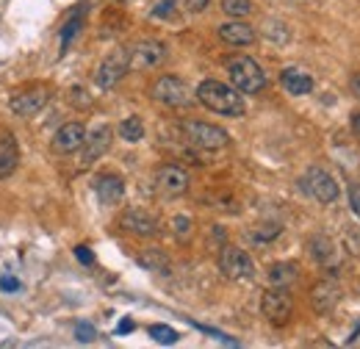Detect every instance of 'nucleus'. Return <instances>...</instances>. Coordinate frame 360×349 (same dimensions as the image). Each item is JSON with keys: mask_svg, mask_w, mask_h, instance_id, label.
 I'll use <instances>...</instances> for the list:
<instances>
[{"mask_svg": "<svg viewBox=\"0 0 360 349\" xmlns=\"http://www.w3.org/2000/svg\"><path fill=\"white\" fill-rule=\"evenodd\" d=\"M194 97H197L208 111L230 117V120H238V117L247 114V106H244L241 91L236 87H227L222 81H214V78L202 81V84L197 87V91H194Z\"/></svg>", "mask_w": 360, "mask_h": 349, "instance_id": "nucleus-1", "label": "nucleus"}, {"mask_svg": "<svg viewBox=\"0 0 360 349\" xmlns=\"http://www.w3.org/2000/svg\"><path fill=\"white\" fill-rule=\"evenodd\" d=\"M227 75H230V84L244 91V94H258L266 89V72L261 70V64L250 56H236L227 61Z\"/></svg>", "mask_w": 360, "mask_h": 349, "instance_id": "nucleus-2", "label": "nucleus"}, {"mask_svg": "<svg viewBox=\"0 0 360 349\" xmlns=\"http://www.w3.org/2000/svg\"><path fill=\"white\" fill-rule=\"evenodd\" d=\"M180 136L197 147V150H222L230 144V136H227L225 128L219 125H211V122H200V120H183L180 122Z\"/></svg>", "mask_w": 360, "mask_h": 349, "instance_id": "nucleus-3", "label": "nucleus"}, {"mask_svg": "<svg viewBox=\"0 0 360 349\" xmlns=\"http://www.w3.org/2000/svg\"><path fill=\"white\" fill-rule=\"evenodd\" d=\"M150 94H153V100H158V103H164L169 108H186V106L194 103V91L178 75H161L150 87Z\"/></svg>", "mask_w": 360, "mask_h": 349, "instance_id": "nucleus-4", "label": "nucleus"}, {"mask_svg": "<svg viewBox=\"0 0 360 349\" xmlns=\"http://www.w3.org/2000/svg\"><path fill=\"white\" fill-rule=\"evenodd\" d=\"M261 313H264V319L269 324L285 327L291 322V316H294V300H291L288 288H274L271 286L269 291L264 294V300H261Z\"/></svg>", "mask_w": 360, "mask_h": 349, "instance_id": "nucleus-5", "label": "nucleus"}, {"mask_svg": "<svg viewBox=\"0 0 360 349\" xmlns=\"http://www.w3.org/2000/svg\"><path fill=\"white\" fill-rule=\"evenodd\" d=\"M302 189L321 205H330V203L338 200V180L324 167H311L308 172L302 174Z\"/></svg>", "mask_w": 360, "mask_h": 349, "instance_id": "nucleus-6", "label": "nucleus"}, {"mask_svg": "<svg viewBox=\"0 0 360 349\" xmlns=\"http://www.w3.org/2000/svg\"><path fill=\"white\" fill-rule=\"evenodd\" d=\"M219 269L227 280H236V283L255 277V261L250 258V253H244L241 247H233V244H227L219 253Z\"/></svg>", "mask_w": 360, "mask_h": 349, "instance_id": "nucleus-7", "label": "nucleus"}, {"mask_svg": "<svg viewBox=\"0 0 360 349\" xmlns=\"http://www.w3.org/2000/svg\"><path fill=\"white\" fill-rule=\"evenodd\" d=\"M111 139H114V131H111V125H97L94 131H86V139H84V144L78 147V167L81 170H89L94 161H100L105 153H108V147H111Z\"/></svg>", "mask_w": 360, "mask_h": 349, "instance_id": "nucleus-8", "label": "nucleus"}, {"mask_svg": "<svg viewBox=\"0 0 360 349\" xmlns=\"http://www.w3.org/2000/svg\"><path fill=\"white\" fill-rule=\"evenodd\" d=\"M131 70V58H128V50H114L111 56H105L94 72V84L100 89H114Z\"/></svg>", "mask_w": 360, "mask_h": 349, "instance_id": "nucleus-9", "label": "nucleus"}, {"mask_svg": "<svg viewBox=\"0 0 360 349\" xmlns=\"http://www.w3.org/2000/svg\"><path fill=\"white\" fill-rule=\"evenodd\" d=\"M128 58H131V70H155L164 64L167 47L158 39H144V42L128 47Z\"/></svg>", "mask_w": 360, "mask_h": 349, "instance_id": "nucleus-10", "label": "nucleus"}, {"mask_svg": "<svg viewBox=\"0 0 360 349\" xmlns=\"http://www.w3.org/2000/svg\"><path fill=\"white\" fill-rule=\"evenodd\" d=\"M155 189L164 197H180L188 191V172L178 164H164L155 170Z\"/></svg>", "mask_w": 360, "mask_h": 349, "instance_id": "nucleus-11", "label": "nucleus"}, {"mask_svg": "<svg viewBox=\"0 0 360 349\" xmlns=\"http://www.w3.org/2000/svg\"><path fill=\"white\" fill-rule=\"evenodd\" d=\"M120 227L128 230V233H134V236H141V239L158 236V219L153 217L150 211H144V208H128V211H122Z\"/></svg>", "mask_w": 360, "mask_h": 349, "instance_id": "nucleus-12", "label": "nucleus"}, {"mask_svg": "<svg viewBox=\"0 0 360 349\" xmlns=\"http://www.w3.org/2000/svg\"><path fill=\"white\" fill-rule=\"evenodd\" d=\"M47 100H50V91L42 87H37V89L17 91V94L8 100V106H11V111H14L17 117H34V114H39V111L45 108Z\"/></svg>", "mask_w": 360, "mask_h": 349, "instance_id": "nucleus-13", "label": "nucleus"}, {"mask_svg": "<svg viewBox=\"0 0 360 349\" xmlns=\"http://www.w3.org/2000/svg\"><path fill=\"white\" fill-rule=\"evenodd\" d=\"M338 303H341V286L335 280H330V277L319 280L314 286V291H311V305H314L316 313L327 316V313H333L338 307Z\"/></svg>", "mask_w": 360, "mask_h": 349, "instance_id": "nucleus-14", "label": "nucleus"}, {"mask_svg": "<svg viewBox=\"0 0 360 349\" xmlns=\"http://www.w3.org/2000/svg\"><path fill=\"white\" fill-rule=\"evenodd\" d=\"M84 139H86V125L84 122H67L53 136V150L58 156H72V153H78Z\"/></svg>", "mask_w": 360, "mask_h": 349, "instance_id": "nucleus-15", "label": "nucleus"}, {"mask_svg": "<svg viewBox=\"0 0 360 349\" xmlns=\"http://www.w3.org/2000/svg\"><path fill=\"white\" fill-rule=\"evenodd\" d=\"M94 194H97V200H100L103 205H117V203H122V197H125V180L114 172L100 174V177L94 180Z\"/></svg>", "mask_w": 360, "mask_h": 349, "instance_id": "nucleus-16", "label": "nucleus"}, {"mask_svg": "<svg viewBox=\"0 0 360 349\" xmlns=\"http://www.w3.org/2000/svg\"><path fill=\"white\" fill-rule=\"evenodd\" d=\"M255 28L250 25V23H244V20H227L219 25V39L227 44H233V47H244V44H252L255 42Z\"/></svg>", "mask_w": 360, "mask_h": 349, "instance_id": "nucleus-17", "label": "nucleus"}, {"mask_svg": "<svg viewBox=\"0 0 360 349\" xmlns=\"http://www.w3.org/2000/svg\"><path fill=\"white\" fill-rule=\"evenodd\" d=\"M280 84H283V89L288 94H294V97H302V94H311L314 91V78L305 70H300V67H285L283 75H280Z\"/></svg>", "mask_w": 360, "mask_h": 349, "instance_id": "nucleus-18", "label": "nucleus"}, {"mask_svg": "<svg viewBox=\"0 0 360 349\" xmlns=\"http://www.w3.org/2000/svg\"><path fill=\"white\" fill-rule=\"evenodd\" d=\"M17 164H20V147L14 136H0V177H8L17 170Z\"/></svg>", "mask_w": 360, "mask_h": 349, "instance_id": "nucleus-19", "label": "nucleus"}, {"mask_svg": "<svg viewBox=\"0 0 360 349\" xmlns=\"http://www.w3.org/2000/svg\"><path fill=\"white\" fill-rule=\"evenodd\" d=\"M308 250H311L314 261H319L321 266L335 263V255H338V247H335V241H333L330 236H314V239L308 241Z\"/></svg>", "mask_w": 360, "mask_h": 349, "instance_id": "nucleus-20", "label": "nucleus"}, {"mask_svg": "<svg viewBox=\"0 0 360 349\" xmlns=\"http://www.w3.org/2000/svg\"><path fill=\"white\" fill-rule=\"evenodd\" d=\"M297 266L294 263H271L269 266V283L274 288H288L297 280Z\"/></svg>", "mask_w": 360, "mask_h": 349, "instance_id": "nucleus-21", "label": "nucleus"}, {"mask_svg": "<svg viewBox=\"0 0 360 349\" xmlns=\"http://www.w3.org/2000/svg\"><path fill=\"white\" fill-rule=\"evenodd\" d=\"M139 266L147 269V272H167L169 269V258L161 250H147V253L139 255Z\"/></svg>", "mask_w": 360, "mask_h": 349, "instance_id": "nucleus-22", "label": "nucleus"}, {"mask_svg": "<svg viewBox=\"0 0 360 349\" xmlns=\"http://www.w3.org/2000/svg\"><path fill=\"white\" fill-rule=\"evenodd\" d=\"M120 136H122L125 141H131V144L141 141V139H144V122H141L139 117L122 120V122H120Z\"/></svg>", "mask_w": 360, "mask_h": 349, "instance_id": "nucleus-23", "label": "nucleus"}, {"mask_svg": "<svg viewBox=\"0 0 360 349\" xmlns=\"http://www.w3.org/2000/svg\"><path fill=\"white\" fill-rule=\"evenodd\" d=\"M252 0H222V11L233 20H241L247 14H252Z\"/></svg>", "mask_w": 360, "mask_h": 349, "instance_id": "nucleus-24", "label": "nucleus"}, {"mask_svg": "<svg viewBox=\"0 0 360 349\" xmlns=\"http://www.w3.org/2000/svg\"><path fill=\"white\" fill-rule=\"evenodd\" d=\"M150 336H153V341H158V344H178V330H172V327H167V324H150Z\"/></svg>", "mask_w": 360, "mask_h": 349, "instance_id": "nucleus-25", "label": "nucleus"}, {"mask_svg": "<svg viewBox=\"0 0 360 349\" xmlns=\"http://www.w3.org/2000/svg\"><path fill=\"white\" fill-rule=\"evenodd\" d=\"M78 31H81V17H72L70 23H64V28H61V53H67L70 50V44H72V39L78 37Z\"/></svg>", "mask_w": 360, "mask_h": 349, "instance_id": "nucleus-26", "label": "nucleus"}, {"mask_svg": "<svg viewBox=\"0 0 360 349\" xmlns=\"http://www.w3.org/2000/svg\"><path fill=\"white\" fill-rule=\"evenodd\" d=\"M264 34L277 44L288 42V28H285V23H280V20H269V23L264 25Z\"/></svg>", "mask_w": 360, "mask_h": 349, "instance_id": "nucleus-27", "label": "nucleus"}, {"mask_svg": "<svg viewBox=\"0 0 360 349\" xmlns=\"http://www.w3.org/2000/svg\"><path fill=\"white\" fill-rule=\"evenodd\" d=\"M175 14H178V0H161L153 8V17L155 20H175Z\"/></svg>", "mask_w": 360, "mask_h": 349, "instance_id": "nucleus-28", "label": "nucleus"}, {"mask_svg": "<svg viewBox=\"0 0 360 349\" xmlns=\"http://www.w3.org/2000/svg\"><path fill=\"white\" fill-rule=\"evenodd\" d=\"M172 233L178 236L180 241H186V239L191 236V217H186V214H178V217L172 219Z\"/></svg>", "mask_w": 360, "mask_h": 349, "instance_id": "nucleus-29", "label": "nucleus"}, {"mask_svg": "<svg viewBox=\"0 0 360 349\" xmlns=\"http://www.w3.org/2000/svg\"><path fill=\"white\" fill-rule=\"evenodd\" d=\"M280 230H283V227H280V224H264V227H258V230H252V239H255V241H271V239H274V236H280Z\"/></svg>", "mask_w": 360, "mask_h": 349, "instance_id": "nucleus-30", "label": "nucleus"}, {"mask_svg": "<svg viewBox=\"0 0 360 349\" xmlns=\"http://www.w3.org/2000/svg\"><path fill=\"white\" fill-rule=\"evenodd\" d=\"M344 244H347V250L352 253V255H360V230H347V236H344Z\"/></svg>", "mask_w": 360, "mask_h": 349, "instance_id": "nucleus-31", "label": "nucleus"}, {"mask_svg": "<svg viewBox=\"0 0 360 349\" xmlns=\"http://www.w3.org/2000/svg\"><path fill=\"white\" fill-rule=\"evenodd\" d=\"M75 336L81 338V341H94V327H91L89 322H78V327H75Z\"/></svg>", "mask_w": 360, "mask_h": 349, "instance_id": "nucleus-32", "label": "nucleus"}, {"mask_svg": "<svg viewBox=\"0 0 360 349\" xmlns=\"http://www.w3.org/2000/svg\"><path fill=\"white\" fill-rule=\"evenodd\" d=\"M183 6H186V11H191V14H202V11L211 6V0H183Z\"/></svg>", "mask_w": 360, "mask_h": 349, "instance_id": "nucleus-33", "label": "nucleus"}, {"mask_svg": "<svg viewBox=\"0 0 360 349\" xmlns=\"http://www.w3.org/2000/svg\"><path fill=\"white\" fill-rule=\"evenodd\" d=\"M349 208H352V214H358L360 217V186H349Z\"/></svg>", "mask_w": 360, "mask_h": 349, "instance_id": "nucleus-34", "label": "nucleus"}, {"mask_svg": "<svg viewBox=\"0 0 360 349\" xmlns=\"http://www.w3.org/2000/svg\"><path fill=\"white\" fill-rule=\"evenodd\" d=\"M75 258L81 263H86V266H91L94 263V255H91L89 247H75Z\"/></svg>", "mask_w": 360, "mask_h": 349, "instance_id": "nucleus-35", "label": "nucleus"}, {"mask_svg": "<svg viewBox=\"0 0 360 349\" xmlns=\"http://www.w3.org/2000/svg\"><path fill=\"white\" fill-rule=\"evenodd\" d=\"M0 288H3V291H17V288H20V280L11 277V274H6V277L0 280Z\"/></svg>", "mask_w": 360, "mask_h": 349, "instance_id": "nucleus-36", "label": "nucleus"}, {"mask_svg": "<svg viewBox=\"0 0 360 349\" xmlns=\"http://www.w3.org/2000/svg\"><path fill=\"white\" fill-rule=\"evenodd\" d=\"M134 327H136V324H134V322H131V319H122V322H120V327H117V333L122 336V333H131Z\"/></svg>", "mask_w": 360, "mask_h": 349, "instance_id": "nucleus-37", "label": "nucleus"}, {"mask_svg": "<svg viewBox=\"0 0 360 349\" xmlns=\"http://www.w3.org/2000/svg\"><path fill=\"white\" fill-rule=\"evenodd\" d=\"M352 94L360 100V72H358V75H352Z\"/></svg>", "mask_w": 360, "mask_h": 349, "instance_id": "nucleus-38", "label": "nucleus"}, {"mask_svg": "<svg viewBox=\"0 0 360 349\" xmlns=\"http://www.w3.org/2000/svg\"><path fill=\"white\" fill-rule=\"evenodd\" d=\"M352 131H355V136L360 139V114H355V117H352Z\"/></svg>", "mask_w": 360, "mask_h": 349, "instance_id": "nucleus-39", "label": "nucleus"}]
</instances>
